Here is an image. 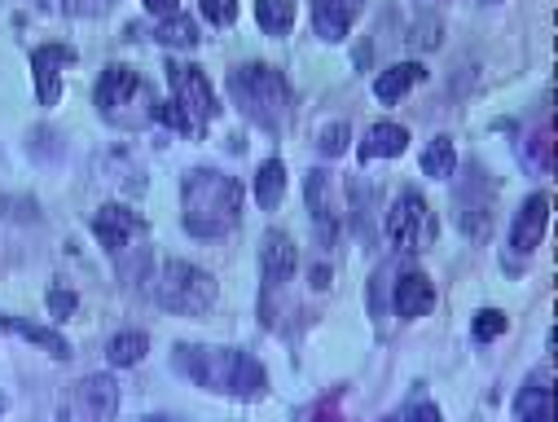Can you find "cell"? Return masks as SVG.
<instances>
[{"instance_id":"6da1fadb","label":"cell","mask_w":558,"mask_h":422,"mask_svg":"<svg viewBox=\"0 0 558 422\" xmlns=\"http://www.w3.org/2000/svg\"><path fill=\"white\" fill-rule=\"evenodd\" d=\"M172 365L189 383L207 387V392H220V396H233V401H260V396L269 392L264 365L238 348H198V343H181Z\"/></svg>"},{"instance_id":"7a4b0ae2","label":"cell","mask_w":558,"mask_h":422,"mask_svg":"<svg viewBox=\"0 0 558 422\" xmlns=\"http://www.w3.org/2000/svg\"><path fill=\"white\" fill-rule=\"evenodd\" d=\"M181 207L194 238H225L242 220V185L216 168H198L181 181Z\"/></svg>"},{"instance_id":"3957f363","label":"cell","mask_w":558,"mask_h":422,"mask_svg":"<svg viewBox=\"0 0 558 422\" xmlns=\"http://www.w3.org/2000/svg\"><path fill=\"white\" fill-rule=\"evenodd\" d=\"M229 93L238 110L251 119V124H260L264 132H277L286 124L290 115V84L282 80V71H273V66L255 62V66H238V71L229 75Z\"/></svg>"},{"instance_id":"277c9868","label":"cell","mask_w":558,"mask_h":422,"mask_svg":"<svg viewBox=\"0 0 558 422\" xmlns=\"http://www.w3.org/2000/svg\"><path fill=\"white\" fill-rule=\"evenodd\" d=\"M93 102L102 110V119L128 132H137L154 119V93L132 66H106L93 88Z\"/></svg>"},{"instance_id":"5b68a950","label":"cell","mask_w":558,"mask_h":422,"mask_svg":"<svg viewBox=\"0 0 558 422\" xmlns=\"http://www.w3.org/2000/svg\"><path fill=\"white\" fill-rule=\"evenodd\" d=\"M159 304L167 313H181V317H203L216 308V277L203 273L198 264L185 260H167L159 273V286H154Z\"/></svg>"},{"instance_id":"8992f818","label":"cell","mask_w":558,"mask_h":422,"mask_svg":"<svg viewBox=\"0 0 558 422\" xmlns=\"http://www.w3.org/2000/svg\"><path fill=\"white\" fill-rule=\"evenodd\" d=\"M383 229H387V238H392L400 251H409V255L427 251L435 242V216H431L427 198L414 194V190H405L392 203V211H387Z\"/></svg>"},{"instance_id":"52a82bcc","label":"cell","mask_w":558,"mask_h":422,"mask_svg":"<svg viewBox=\"0 0 558 422\" xmlns=\"http://www.w3.org/2000/svg\"><path fill=\"white\" fill-rule=\"evenodd\" d=\"M167 84H172V102L185 110L189 119H194L198 137H203V128L216 119V93H211L207 75L198 71V66H185V62H167Z\"/></svg>"},{"instance_id":"ba28073f","label":"cell","mask_w":558,"mask_h":422,"mask_svg":"<svg viewBox=\"0 0 558 422\" xmlns=\"http://www.w3.org/2000/svg\"><path fill=\"white\" fill-rule=\"evenodd\" d=\"M453 207H457V229L466 238L484 242L488 229H493V181L484 176L479 163H471V176L462 181V190L453 194Z\"/></svg>"},{"instance_id":"9c48e42d","label":"cell","mask_w":558,"mask_h":422,"mask_svg":"<svg viewBox=\"0 0 558 422\" xmlns=\"http://www.w3.org/2000/svg\"><path fill=\"white\" fill-rule=\"evenodd\" d=\"M62 66H75L71 44H40L36 58H31V80H36L40 106H58L62 97Z\"/></svg>"},{"instance_id":"30bf717a","label":"cell","mask_w":558,"mask_h":422,"mask_svg":"<svg viewBox=\"0 0 558 422\" xmlns=\"http://www.w3.org/2000/svg\"><path fill=\"white\" fill-rule=\"evenodd\" d=\"M93 233H97V242H102L110 255H119V251H128L132 238H145V220L137 216V211H128V207L106 203L93 216Z\"/></svg>"},{"instance_id":"8fae6325","label":"cell","mask_w":558,"mask_h":422,"mask_svg":"<svg viewBox=\"0 0 558 422\" xmlns=\"http://www.w3.org/2000/svg\"><path fill=\"white\" fill-rule=\"evenodd\" d=\"M545 225H550V194H532L528 203L519 207L515 225H510V251L515 255H532L545 238Z\"/></svg>"},{"instance_id":"7c38bea8","label":"cell","mask_w":558,"mask_h":422,"mask_svg":"<svg viewBox=\"0 0 558 422\" xmlns=\"http://www.w3.org/2000/svg\"><path fill=\"white\" fill-rule=\"evenodd\" d=\"M75 409L84 422H115L119 414V383L110 374H88L75 392Z\"/></svg>"},{"instance_id":"4fadbf2b","label":"cell","mask_w":558,"mask_h":422,"mask_svg":"<svg viewBox=\"0 0 558 422\" xmlns=\"http://www.w3.org/2000/svg\"><path fill=\"white\" fill-rule=\"evenodd\" d=\"M295 264H299L295 242H290L282 229L264 233V242H260V273H264V286H282V282H290Z\"/></svg>"},{"instance_id":"5bb4252c","label":"cell","mask_w":558,"mask_h":422,"mask_svg":"<svg viewBox=\"0 0 558 422\" xmlns=\"http://www.w3.org/2000/svg\"><path fill=\"white\" fill-rule=\"evenodd\" d=\"M361 9L365 0H312V27H317V36L326 44H339Z\"/></svg>"},{"instance_id":"9a60e30c","label":"cell","mask_w":558,"mask_h":422,"mask_svg":"<svg viewBox=\"0 0 558 422\" xmlns=\"http://www.w3.org/2000/svg\"><path fill=\"white\" fill-rule=\"evenodd\" d=\"M392 304H396V313L405 317V321L427 317V313H431V304H435V286H431V277H427V273H405V277L396 282Z\"/></svg>"},{"instance_id":"2e32d148","label":"cell","mask_w":558,"mask_h":422,"mask_svg":"<svg viewBox=\"0 0 558 422\" xmlns=\"http://www.w3.org/2000/svg\"><path fill=\"white\" fill-rule=\"evenodd\" d=\"M422 80H427V66H422V62L387 66V71L374 80V97H378V102H400V97H405L409 88H418Z\"/></svg>"},{"instance_id":"e0dca14e","label":"cell","mask_w":558,"mask_h":422,"mask_svg":"<svg viewBox=\"0 0 558 422\" xmlns=\"http://www.w3.org/2000/svg\"><path fill=\"white\" fill-rule=\"evenodd\" d=\"M0 330H14V335H22L27 343H36V348H44L49 357H58V361L71 357V343H66L58 330L36 326V321H22V317H5V313H0Z\"/></svg>"},{"instance_id":"ac0fdd59","label":"cell","mask_w":558,"mask_h":422,"mask_svg":"<svg viewBox=\"0 0 558 422\" xmlns=\"http://www.w3.org/2000/svg\"><path fill=\"white\" fill-rule=\"evenodd\" d=\"M409 146V132L400 124H374L370 137L361 141V159H396Z\"/></svg>"},{"instance_id":"d6986e66","label":"cell","mask_w":558,"mask_h":422,"mask_svg":"<svg viewBox=\"0 0 558 422\" xmlns=\"http://www.w3.org/2000/svg\"><path fill=\"white\" fill-rule=\"evenodd\" d=\"M519 422H554V387L545 383H528L515 401Z\"/></svg>"},{"instance_id":"ffe728a7","label":"cell","mask_w":558,"mask_h":422,"mask_svg":"<svg viewBox=\"0 0 558 422\" xmlns=\"http://www.w3.org/2000/svg\"><path fill=\"white\" fill-rule=\"evenodd\" d=\"M154 40L163 44V49H198V22L194 18H185V14H172V18H163L159 27H154Z\"/></svg>"},{"instance_id":"44dd1931","label":"cell","mask_w":558,"mask_h":422,"mask_svg":"<svg viewBox=\"0 0 558 422\" xmlns=\"http://www.w3.org/2000/svg\"><path fill=\"white\" fill-rule=\"evenodd\" d=\"M286 194V168L277 159L260 163V172H255V203H260L264 211H273L277 203H282Z\"/></svg>"},{"instance_id":"7402d4cb","label":"cell","mask_w":558,"mask_h":422,"mask_svg":"<svg viewBox=\"0 0 558 422\" xmlns=\"http://www.w3.org/2000/svg\"><path fill=\"white\" fill-rule=\"evenodd\" d=\"M422 172L431 181H449L457 172V150H453V137H435L427 150H422Z\"/></svg>"},{"instance_id":"603a6c76","label":"cell","mask_w":558,"mask_h":422,"mask_svg":"<svg viewBox=\"0 0 558 422\" xmlns=\"http://www.w3.org/2000/svg\"><path fill=\"white\" fill-rule=\"evenodd\" d=\"M145 348H150V343H145L141 330H124V335H115L106 343V361L115 365V370H128V365H137L145 357Z\"/></svg>"},{"instance_id":"cb8c5ba5","label":"cell","mask_w":558,"mask_h":422,"mask_svg":"<svg viewBox=\"0 0 558 422\" xmlns=\"http://www.w3.org/2000/svg\"><path fill=\"white\" fill-rule=\"evenodd\" d=\"M255 18L269 36H286L295 27V0H255Z\"/></svg>"},{"instance_id":"d4e9b609","label":"cell","mask_w":558,"mask_h":422,"mask_svg":"<svg viewBox=\"0 0 558 422\" xmlns=\"http://www.w3.org/2000/svg\"><path fill=\"white\" fill-rule=\"evenodd\" d=\"M523 163H532L537 172H554V128L541 124L537 137H528V146H523Z\"/></svg>"},{"instance_id":"484cf974","label":"cell","mask_w":558,"mask_h":422,"mask_svg":"<svg viewBox=\"0 0 558 422\" xmlns=\"http://www.w3.org/2000/svg\"><path fill=\"white\" fill-rule=\"evenodd\" d=\"M348 141H352V128L348 124H326L317 132V150L326 154V159H339L343 150H348Z\"/></svg>"},{"instance_id":"4316f807","label":"cell","mask_w":558,"mask_h":422,"mask_svg":"<svg viewBox=\"0 0 558 422\" xmlns=\"http://www.w3.org/2000/svg\"><path fill=\"white\" fill-rule=\"evenodd\" d=\"M154 119H159L163 128H172V132H194V137H198L194 119H189V115H185V110L176 106V102H154Z\"/></svg>"},{"instance_id":"83f0119b","label":"cell","mask_w":558,"mask_h":422,"mask_svg":"<svg viewBox=\"0 0 558 422\" xmlns=\"http://www.w3.org/2000/svg\"><path fill=\"white\" fill-rule=\"evenodd\" d=\"M506 313H497V308H484V313H475V339L479 343H493L497 335H506Z\"/></svg>"},{"instance_id":"f1b7e54d","label":"cell","mask_w":558,"mask_h":422,"mask_svg":"<svg viewBox=\"0 0 558 422\" xmlns=\"http://www.w3.org/2000/svg\"><path fill=\"white\" fill-rule=\"evenodd\" d=\"M119 0H62V9H66V18H102L110 14Z\"/></svg>"},{"instance_id":"f546056e","label":"cell","mask_w":558,"mask_h":422,"mask_svg":"<svg viewBox=\"0 0 558 422\" xmlns=\"http://www.w3.org/2000/svg\"><path fill=\"white\" fill-rule=\"evenodd\" d=\"M198 9H203V18L216 22V27H229V22L238 18V0H198Z\"/></svg>"},{"instance_id":"4dcf8cb0","label":"cell","mask_w":558,"mask_h":422,"mask_svg":"<svg viewBox=\"0 0 558 422\" xmlns=\"http://www.w3.org/2000/svg\"><path fill=\"white\" fill-rule=\"evenodd\" d=\"M75 308H80V299H75L71 291H53V295H49V313L58 317V321H66V317L75 313Z\"/></svg>"},{"instance_id":"1f68e13d","label":"cell","mask_w":558,"mask_h":422,"mask_svg":"<svg viewBox=\"0 0 558 422\" xmlns=\"http://www.w3.org/2000/svg\"><path fill=\"white\" fill-rule=\"evenodd\" d=\"M312 422H348V418L339 414V392H330L326 401L317 405V414H312Z\"/></svg>"},{"instance_id":"d6a6232c","label":"cell","mask_w":558,"mask_h":422,"mask_svg":"<svg viewBox=\"0 0 558 422\" xmlns=\"http://www.w3.org/2000/svg\"><path fill=\"white\" fill-rule=\"evenodd\" d=\"M400 422H440V409H435V405H414Z\"/></svg>"},{"instance_id":"836d02e7","label":"cell","mask_w":558,"mask_h":422,"mask_svg":"<svg viewBox=\"0 0 558 422\" xmlns=\"http://www.w3.org/2000/svg\"><path fill=\"white\" fill-rule=\"evenodd\" d=\"M176 5H181V0H145V9H150V14H167V18L176 14Z\"/></svg>"},{"instance_id":"e575fe53","label":"cell","mask_w":558,"mask_h":422,"mask_svg":"<svg viewBox=\"0 0 558 422\" xmlns=\"http://www.w3.org/2000/svg\"><path fill=\"white\" fill-rule=\"evenodd\" d=\"M326 286H330V269L317 264V269H312V291H326Z\"/></svg>"},{"instance_id":"d590c367","label":"cell","mask_w":558,"mask_h":422,"mask_svg":"<svg viewBox=\"0 0 558 422\" xmlns=\"http://www.w3.org/2000/svg\"><path fill=\"white\" fill-rule=\"evenodd\" d=\"M141 422H176V418H167V414H154V418H141Z\"/></svg>"},{"instance_id":"8d00e7d4","label":"cell","mask_w":558,"mask_h":422,"mask_svg":"<svg viewBox=\"0 0 558 422\" xmlns=\"http://www.w3.org/2000/svg\"><path fill=\"white\" fill-rule=\"evenodd\" d=\"M383 422H400V418H383Z\"/></svg>"},{"instance_id":"74e56055","label":"cell","mask_w":558,"mask_h":422,"mask_svg":"<svg viewBox=\"0 0 558 422\" xmlns=\"http://www.w3.org/2000/svg\"><path fill=\"white\" fill-rule=\"evenodd\" d=\"M484 5H497V0H484Z\"/></svg>"}]
</instances>
